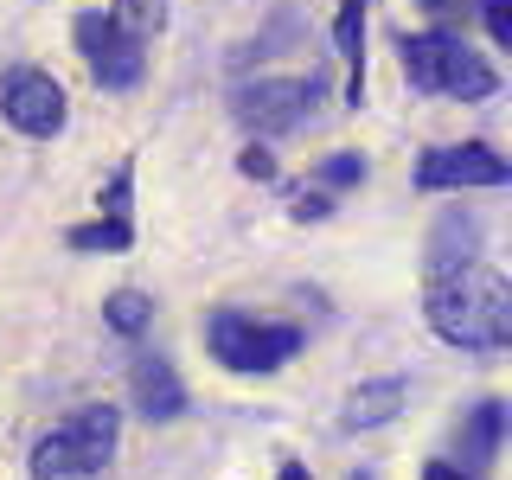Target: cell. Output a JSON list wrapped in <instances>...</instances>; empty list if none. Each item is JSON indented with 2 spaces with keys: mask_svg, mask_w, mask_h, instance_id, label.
I'll return each mask as SVG.
<instances>
[{
  "mask_svg": "<svg viewBox=\"0 0 512 480\" xmlns=\"http://www.w3.org/2000/svg\"><path fill=\"white\" fill-rule=\"evenodd\" d=\"M423 314H429V327L461 352H500L512 340V288H506L500 269H487V263L436 269V276H429V295H423Z\"/></svg>",
  "mask_w": 512,
  "mask_h": 480,
  "instance_id": "1",
  "label": "cell"
},
{
  "mask_svg": "<svg viewBox=\"0 0 512 480\" xmlns=\"http://www.w3.org/2000/svg\"><path fill=\"white\" fill-rule=\"evenodd\" d=\"M116 436H122V416L109 404L71 410L32 442V480H96L116 461Z\"/></svg>",
  "mask_w": 512,
  "mask_h": 480,
  "instance_id": "2",
  "label": "cell"
},
{
  "mask_svg": "<svg viewBox=\"0 0 512 480\" xmlns=\"http://www.w3.org/2000/svg\"><path fill=\"white\" fill-rule=\"evenodd\" d=\"M397 58H404V77L429 96H461V103H480V96L500 90L493 64L474 52L461 32H404L397 39Z\"/></svg>",
  "mask_w": 512,
  "mask_h": 480,
  "instance_id": "3",
  "label": "cell"
},
{
  "mask_svg": "<svg viewBox=\"0 0 512 480\" xmlns=\"http://www.w3.org/2000/svg\"><path fill=\"white\" fill-rule=\"evenodd\" d=\"M205 340H212V359L224 372H282V365L301 352V327L224 308V314L205 320Z\"/></svg>",
  "mask_w": 512,
  "mask_h": 480,
  "instance_id": "4",
  "label": "cell"
},
{
  "mask_svg": "<svg viewBox=\"0 0 512 480\" xmlns=\"http://www.w3.org/2000/svg\"><path fill=\"white\" fill-rule=\"evenodd\" d=\"M71 39H77V52H84V71L103 90H135L141 77H148V39H135L116 13H77Z\"/></svg>",
  "mask_w": 512,
  "mask_h": 480,
  "instance_id": "5",
  "label": "cell"
},
{
  "mask_svg": "<svg viewBox=\"0 0 512 480\" xmlns=\"http://www.w3.org/2000/svg\"><path fill=\"white\" fill-rule=\"evenodd\" d=\"M314 103H320L314 77H256V84L237 90V122L256 128V135H282V128L308 122Z\"/></svg>",
  "mask_w": 512,
  "mask_h": 480,
  "instance_id": "6",
  "label": "cell"
},
{
  "mask_svg": "<svg viewBox=\"0 0 512 480\" xmlns=\"http://www.w3.org/2000/svg\"><path fill=\"white\" fill-rule=\"evenodd\" d=\"M512 167L487 141H455V148H429L416 160V186L423 192H468V186H506Z\"/></svg>",
  "mask_w": 512,
  "mask_h": 480,
  "instance_id": "7",
  "label": "cell"
},
{
  "mask_svg": "<svg viewBox=\"0 0 512 480\" xmlns=\"http://www.w3.org/2000/svg\"><path fill=\"white\" fill-rule=\"evenodd\" d=\"M0 116H7L20 135L32 141H52L64 116H71V103H64V90H58V77H45V71H13L7 84H0Z\"/></svg>",
  "mask_w": 512,
  "mask_h": 480,
  "instance_id": "8",
  "label": "cell"
},
{
  "mask_svg": "<svg viewBox=\"0 0 512 480\" xmlns=\"http://www.w3.org/2000/svg\"><path fill=\"white\" fill-rule=\"evenodd\" d=\"M128 199H135V167H116V180H109V192L96 205H103V212H96V224H77L71 237H64V244L71 250H128L135 244V218H128Z\"/></svg>",
  "mask_w": 512,
  "mask_h": 480,
  "instance_id": "9",
  "label": "cell"
},
{
  "mask_svg": "<svg viewBox=\"0 0 512 480\" xmlns=\"http://www.w3.org/2000/svg\"><path fill=\"white\" fill-rule=\"evenodd\" d=\"M128 391H135L141 416H154V423H167V416L186 410V391H180V378H173V365L160 359V352H141V359L128 365Z\"/></svg>",
  "mask_w": 512,
  "mask_h": 480,
  "instance_id": "10",
  "label": "cell"
},
{
  "mask_svg": "<svg viewBox=\"0 0 512 480\" xmlns=\"http://www.w3.org/2000/svg\"><path fill=\"white\" fill-rule=\"evenodd\" d=\"M333 45H340V58H346V103L359 109V96H365V0H340Z\"/></svg>",
  "mask_w": 512,
  "mask_h": 480,
  "instance_id": "11",
  "label": "cell"
},
{
  "mask_svg": "<svg viewBox=\"0 0 512 480\" xmlns=\"http://www.w3.org/2000/svg\"><path fill=\"white\" fill-rule=\"evenodd\" d=\"M397 404H404V378H384V384H359L346 397V429H378L391 423Z\"/></svg>",
  "mask_w": 512,
  "mask_h": 480,
  "instance_id": "12",
  "label": "cell"
},
{
  "mask_svg": "<svg viewBox=\"0 0 512 480\" xmlns=\"http://www.w3.org/2000/svg\"><path fill=\"white\" fill-rule=\"evenodd\" d=\"M103 320H109L116 333H141V327L154 320V301L141 295V288H116V295L103 301Z\"/></svg>",
  "mask_w": 512,
  "mask_h": 480,
  "instance_id": "13",
  "label": "cell"
},
{
  "mask_svg": "<svg viewBox=\"0 0 512 480\" xmlns=\"http://www.w3.org/2000/svg\"><path fill=\"white\" fill-rule=\"evenodd\" d=\"M500 423H506L500 404H480L474 423H468V436H461V455H468V461H487L493 448H500Z\"/></svg>",
  "mask_w": 512,
  "mask_h": 480,
  "instance_id": "14",
  "label": "cell"
},
{
  "mask_svg": "<svg viewBox=\"0 0 512 480\" xmlns=\"http://www.w3.org/2000/svg\"><path fill=\"white\" fill-rule=\"evenodd\" d=\"M109 13H116V20L135 32V39H154V32L167 26V0H116Z\"/></svg>",
  "mask_w": 512,
  "mask_h": 480,
  "instance_id": "15",
  "label": "cell"
},
{
  "mask_svg": "<svg viewBox=\"0 0 512 480\" xmlns=\"http://www.w3.org/2000/svg\"><path fill=\"white\" fill-rule=\"evenodd\" d=\"M320 180H327V186H359L365 180V160L359 154H333V160H320Z\"/></svg>",
  "mask_w": 512,
  "mask_h": 480,
  "instance_id": "16",
  "label": "cell"
},
{
  "mask_svg": "<svg viewBox=\"0 0 512 480\" xmlns=\"http://www.w3.org/2000/svg\"><path fill=\"white\" fill-rule=\"evenodd\" d=\"M487 7V32H493V45H512V7L506 0H480Z\"/></svg>",
  "mask_w": 512,
  "mask_h": 480,
  "instance_id": "17",
  "label": "cell"
},
{
  "mask_svg": "<svg viewBox=\"0 0 512 480\" xmlns=\"http://www.w3.org/2000/svg\"><path fill=\"white\" fill-rule=\"evenodd\" d=\"M288 212H295L301 224H308V218H327V212H333V199H327V192H308V186H301V192H295V205H288Z\"/></svg>",
  "mask_w": 512,
  "mask_h": 480,
  "instance_id": "18",
  "label": "cell"
},
{
  "mask_svg": "<svg viewBox=\"0 0 512 480\" xmlns=\"http://www.w3.org/2000/svg\"><path fill=\"white\" fill-rule=\"evenodd\" d=\"M237 167H244V173H250V180H276V160H269L263 148H250L244 160H237Z\"/></svg>",
  "mask_w": 512,
  "mask_h": 480,
  "instance_id": "19",
  "label": "cell"
},
{
  "mask_svg": "<svg viewBox=\"0 0 512 480\" xmlns=\"http://www.w3.org/2000/svg\"><path fill=\"white\" fill-rule=\"evenodd\" d=\"M423 480H474V474H461L455 461H429V468H423Z\"/></svg>",
  "mask_w": 512,
  "mask_h": 480,
  "instance_id": "20",
  "label": "cell"
},
{
  "mask_svg": "<svg viewBox=\"0 0 512 480\" xmlns=\"http://www.w3.org/2000/svg\"><path fill=\"white\" fill-rule=\"evenodd\" d=\"M276 480H314V474L301 468V461H282V474H276Z\"/></svg>",
  "mask_w": 512,
  "mask_h": 480,
  "instance_id": "21",
  "label": "cell"
},
{
  "mask_svg": "<svg viewBox=\"0 0 512 480\" xmlns=\"http://www.w3.org/2000/svg\"><path fill=\"white\" fill-rule=\"evenodd\" d=\"M423 7H429V13H442V7H448V0H423Z\"/></svg>",
  "mask_w": 512,
  "mask_h": 480,
  "instance_id": "22",
  "label": "cell"
},
{
  "mask_svg": "<svg viewBox=\"0 0 512 480\" xmlns=\"http://www.w3.org/2000/svg\"><path fill=\"white\" fill-rule=\"evenodd\" d=\"M352 480H365V474H352Z\"/></svg>",
  "mask_w": 512,
  "mask_h": 480,
  "instance_id": "23",
  "label": "cell"
}]
</instances>
